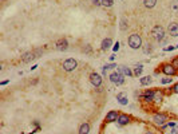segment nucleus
<instances>
[{"instance_id":"nucleus-15","label":"nucleus","mask_w":178,"mask_h":134,"mask_svg":"<svg viewBox=\"0 0 178 134\" xmlns=\"http://www.w3.org/2000/svg\"><path fill=\"white\" fill-rule=\"evenodd\" d=\"M154 94H155L154 90H146V91L143 93V99H145L146 102L154 101Z\"/></svg>"},{"instance_id":"nucleus-30","label":"nucleus","mask_w":178,"mask_h":134,"mask_svg":"<svg viewBox=\"0 0 178 134\" xmlns=\"http://www.w3.org/2000/svg\"><path fill=\"white\" fill-rule=\"evenodd\" d=\"M118 50H119V42L115 43V44H114V47H113V51H114V52H117Z\"/></svg>"},{"instance_id":"nucleus-19","label":"nucleus","mask_w":178,"mask_h":134,"mask_svg":"<svg viewBox=\"0 0 178 134\" xmlns=\"http://www.w3.org/2000/svg\"><path fill=\"white\" fill-rule=\"evenodd\" d=\"M114 67H117V65H115V63H110V65H106V66L102 67V74H103V77H106L107 71H109V70H113Z\"/></svg>"},{"instance_id":"nucleus-3","label":"nucleus","mask_w":178,"mask_h":134,"mask_svg":"<svg viewBox=\"0 0 178 134\" xmlns=\"http://www.w3.org/2000/svg\"><path fill=\"white\" fill-rule=\"evenodd\" d=\"M109 79H110V82H111V83L117 84V86H121V84H123V83H124V75H123L119 70L113 71V73H111V74L109 75Z\"/></svg>"},{"instance_id":"nucleus-7","label":"nucleus","mask_w":178,"mask_h":134,"mask_svg":"<svg viewBox=\"0 0 178 134\" xmlns=\"http://www.w3.org/2000/svg\"><path fill=\"white\" fill-rule=\"evenodd\" d=\"M162 73L166 75V77H173V75L177 74V69L171 63H165L162 66Z\"/></svg>"},{"instance_id":"nucleus-21","label":"nucleus","mask_w":178,"mask_h":134,"mask_svg":"<svg viewBox=\"0 0 178 134\" xmlns=\"http://www.w3.org/2000/svg\"><path fill=\"white\" fill-rule=\"evenodd\" d=\"M142 71H143V66H142V65H137L134 67V71H133V73H134V75H137V77H139V75L142 74Z\"/></svg>"},{"instance_id":"nucleus-25","label":"nucleus","mask_w":178,"mask_h":134,"mask_svg":"<svg viewBox=\"0 0 178 134\" xmlns=\"http://www.w3.org/2000/svg\"><path fill=\"white\" fill-rule=\"evenodd\" d=\"M171 82H173V78H170V77L162 78V80H161V83H162V84H169V83H171Z\"/></svg>"},{"instance_id":"nucleus-17","label":"nucleus","mask_w":178,"mask_h":134,"mask_svg":"<svg viewBox=\"0 0 178 134\" xmlns=\"http://www.w3.org/2000/svg\"><path fill=\"white\" fill-rule=\"evenodd\" d=\"M90 133V125L87 122L82 123L81 126H79V134H88Z\"/></svg>"},{"instance_id":"nucleus-12","label":"nucleus","mask_w":178,"mask_h":134,"mask_svg":"<svg viewBox=\"0 0 178 134\" xmlns=\"http://www.w3.org/2000/svg\"><path fill=\"white\" fill-rule=\"evenodd\" d=\"M117 101L119 102V105H127L129 103V99H127V94L126 93H118L117 94Z\"/></svg>"},{"instance_id":"nucleus-20","label":"nucleus","mask_w":178,"mask_h":134,"mask_svg":"<svg viewBox=\"0 0 178 134\" xmlns=\"http://www.w3.org/2000/svg\"><path fill=\"white\" fill-rule=\"evenodd\" d=\"M157 4V0H143V6L146 8H154Z\"/></svg>"},{"instance_id":"nucleus-24","label":"nucleus","mask_w":178,"mask_h":134,"mask_svg":"<svg viewBox=\"0 0 178 134\" xmlns=\"http://www.w3.org/2000/svg\"><path fill=\"white\" fill-rule=\"evenodd\" d=\"M101 2H102V6H103V7H111V6H113V4H114V0H101Z\"/></svg>"},{"instance_id":"nucleus-1","label":"nucleus","mask_w":178,"mask_h":134,"mask_svg":"<svg viewBox=\"0 0 178 134\" xmlns=\"http://www.w3.org/2000/svg\"><path fill=\"white\" fill-rule=\"evenodd\" d=\"M42 54H43L42 48H36V50H34V51L26 52V54H23V56H21V62H24V63H30V62L38 59Z\"/></svg>"},{"instance_id":"nucleus-13","label":"nucleus","mask_w":178,"mask_h":134,"mask_svg":"<svg viewBox=\"0 0 178 134\" xmlns=\"http://www.w3.org/2000/svg\"><path fill=\"white\" fill-rule=\"evenodd\" d=\"M111 44H113V40H111L110 38H106L102 40V44H101V50L102 51H107L109 48L111 47Z\"/></svg>"},{"instance_id":"nucleus-18","label":"nucleus","mask_w":178,"mask_h":134,"mask_svg":"<svg viewBox=\"0 0 178 134\" xmlns=\"http://www.w3.org/2000/svg\"><path fill=\"white\" fill-rule=\"evenodd\" d=\"M151 80H153V79H151L150 75H146V77H142L139 79V82H141L142 86H149V84L151 83Z\"/></svg>"},{"instance_id":"nucleus-35","label":"nucleus","mask_w":178,"mask_h":134,"mask_svg":"<svg viewBox=\"0 0 178 134\" xmlns=\"http://www.w3.org/2000/svg\"><path fill=\"white\" fill-rule=\"evenodd\" d=\"M7 83H8V80H3V82L0 83V84H2V86H4V84H7Z\"/></svg>"},{"instance_id":"nucleus-6","label":"nucleus","mask_w":178,"mask_h":134,"mask_svg":"<svg viewBox=\"0 0 178 134\" xmlns=\"http://www.w3.org/2000/svg\"><path fill=\"white\" fill-rule=\"evenodd\" d=\"M153 122L157 125V126H163L165 123H167V115L166 114H162V113H157L154 114L153 117Z\"/></svg>"},{"instance_id":"nucleus-9","label":"nucleus","mask_w":178,"mask_h":134,"mask_svg":"<svg viewBox=\"0 0 178 134\" xmlns=\"http://www.w3.org/2000/svg\"><path fill=\"white\" fill-rule=\"evenodd\" d=\"M68 48V42L67 39H59L58 42L55 43V50L58 51H66Z\"/></svg>"},{"instance_id":"nucleus-27","label":"nucleus","mask_w":178,"mask_h":134,"mask_svg":"<svg viewBox=\"0 0 178 134\" xmlns=\"http://www.w3.org/2000/svg\"><path fill=\"white\" fill-rule=\"evenodd\" d=\"M126 28H127V26H126V19L123 17V19L121 20V30H122V31H126Z\"/></svg>"},{"instance_id":"nucleus-37","label":"nucleus","mask_w":178,"mask_h":134,"mask_svg":"<svg viewBox=\"0 0 178 134\" xmlns=\"http://www.w3.org/2000/svg\"><path fill=\"white\" fill-rule=\"evenodd\" d=\"M176 48H178V44H177V46H176Z\"/></svg>"},{"instance_id":"nucleus-4","label":"nucleus","mask_w":178,"mask_h":134,"mask_svg":"<svg viewBox=\"0 0 178 134\" xmlns=\"http://www.w3.org/2000/svg\"><path fill=\"white\" fill-rule=\"evenodd\" d=\"M151 36H153L154 40H157V42H162V40L165 39V30H163V27L154 26L153 30H151Z\"/></svg>"},{"instance_id":"nucleus-28","label":"nucleus","mask_w":178,"mask_h":134,"mask_svg":"<svg viewBox=\"0 0 178 134\" xmlns=\"http://www.w3.org/2000/svg\"><path fill=\"white\" fill-rule=\"evenodd\" d=\"M92 4H94L95 7H101L102 6V2H101V0H92Z\"/></svg>"},{"instance_id":"nucleus-32","label":"nucleus","mask_w":178,"mask_h":134,"mask_svg":"<svg viewBox=\"0 0 178 134\" xmlns=\"http://www.w3.org/2000/svg\"><path fill=\"white\" fill-rule=\"evenodd\" d=\"M173 50H176V46H169L165 48V51H173Z\"/></svg>"},{"instance_id":"nucleus-23","label":"nucleus","mask_w":178,"mask_h":134,"mask_svg":"<svg viewBox=\"0 0 178 134\" xmlns=\"http://www.w3.org/2000/svg\"><path fill=\"white\" fill-rule=\"evenodd\" d=\"M162 98H163V94L161 93V91H155V94H154V101L155 102H161L162 101Z\"/></svg>"},{"instance_id":"nucleus-26","label":"nucleus","mask_w":178,"mask_h":134,"mask_svg":"<svg viewBox=\"0 0 178 134\" xmlns=\"http://www.w3.org/2000/svg\"><path fill=\"white\" fill-rule=\"evenodd\" d=\"M171 10L176 11V12L178 11V0H174V2L171 3Z\"/></svg>"},{"instance_id":"nucleus-31","label":"nucleus","mask_w":178,"mask_h":134,"mask_svg":"<svg viewBox=\"0 0 178 134\" xmlns=\"http://www.w3.org/2000/svg\"><path fill=\"white\" fill-rule=\"evenodd\" d=\"M171 90H173V93H176V94H178V83H176V84H174V86H173V89H171Z\"/></svg>"},{"instance_id":"nucleus-14","label":"nucleus","mask_w":178,"mask_h":134,"mask_svg":"<svg viewBox=\"0 0 178 134\" xmlns=\"http://www.w3.org/2000/svg\"><path fill=\"white\" fill-rule=\"evenodd\" d=\"M167 30L171 36H178V23H170Z\"/></svg>"},{"instance_id":"nucleus-22","label":"nucleus","mask_w":178,"mask_h":134,"mask_svg":"<svg viewBox=\"0 0 178 134\" xmlns=\"http://www.w3.org/2000/svg\"><path fill=\"white\" fill-rule=\"evenodd\" d=\"M143 52L145 54H151L153 52V46H151V43H145V47H143Z\"/></svg>"},{"instance_id":"nucleus-16","label":"nucleus","mask_w":178,"mask_h":134,"mask_svg":"<svg viewBox=\"0 0 178 134\" xmlns=\"http://www.w3.org/2000/svg\"><path fill=\"white\" fill-rule=\"evenodd\" d=\"M119 71H121L124 77H133V75H134V73L131 71V69H130V67H127V66H121V67H119Z\"/></svg>"},{"instance_id":"nucleus-10","label":"nucleus","mask_w":178,"mask_h":134,"mask_svg":"<svg viewBox=\"0 0 178 134\" xmlns=\"http://www.w3.org/2000/svg\"><path fill=\"white\" fill-rule=\"evenodd\" d=\"M119 117V113L117 110H111L106 114V122L107 123H111V122H117V119Z\"/></svg>"},{"instance_id":"nucleus-33","label":"nucleus","mask_w":178,"mask_h":134,"mask_svg":"<svg viewBox=\"0 0 178 134\" xmlns=\"http://www.w3.org/2000/svg\"><path fill=\"white\" fill-rule=\"evenodd\" d=\"M171 134H178V126H176V127L171 129Z\"/></svg>"},{"instance_id":"nucleus-2","label":"nucleus","mask_w":178,"mask_h":134,"mask_svg":"<svg viewBox=\"0 0 178 134\" xmlns=\"http://www.w3.org/2000/svg\"><path fill=\"white\" fill-rule=\"evenodd\" d=\"M127 43L129 46H130V48H133V50H138V48L142 47V38L139 34H131L130 36H129L127 39Z\"/></svg>"},{"instance_id":"nucleus-11","label":"nucleus","mask_w":178,"mask_h":134,"mask_svg":"<svg viewBox=\"0 0 178 134\" xmlns=\"http://www.w3.org/2000/svg\"><path fill=\"white\" fill-rule=\"evenodd\" d=\"M130 119H131L130 115H127V114H119L117 122H118V125H121V126H124V125L130 123Z\"/></svg>"},{"instance_id":"nucleus-29","label":"nucleus","mask_w":178,"mask_h":134,"mask_svg":"<svg viewBox=\"0 0 178 134\" xmlns=\"http://www.w3.org/2000/svg\"><path fill=\"white\" fill-rule=\"evenodd\" d=\"M171 65L176 67V69H178V56L177 58H174V59H173V62H171Z\"/></svg>"},{"instance_id":"nucleus-8","label":"nucleus","mask_w":178,"mask_h":134,"mask_svg":"<svg viewBox=\"0 0 178 134\" xmlns=\"http://www.w3.org/2000/svg\"><path fill=\"white\" fill-rule=\"evenodd\" d=\"M102 82H103V79H102V77L98 73H91L90 74V83L94 87H101Z\"/></svg>"},{"instance_id":"nucleus-5","label":"nucleus","mask_w":178,"mask_h":134,"mask_svg":"<svg viewBox=\"0 0 178 134\" xmlns=\"http://www.w3.org/2000/svg\"><path fill=\"white\" fill-rule=\"evenodd\" d=\"M78 67V62L74 59V58H68V59H66L63 62V70L67 71V73H71V71L77 70Z\"/></svg>"},{"instance_id":"nucleus-36","label":"nucleus","mask_w":178,"mask_h":134,"mask_svg":"<svg viewBox=\"0 0 178 134\" xmlns=\"http://www.w3.org/2000/svg\"><path fill=\"white\" fill-rule=\"evenodd\" d=\"M145 134H155V133H154V132H151V130H148V132H146Z\"/></svg>"},{"instance_id":"nucleus-34","label":"nucleus","mask_w":178,"mask_h":134,"mask_svg":"<svg viewBox=\"0 0 178 134\" xmlns=\"http://www.w3.org/2000/svg\"><path fill=\"white\" fill-rule=\"evenodd\" d=\"M91 51V47L90 46H86V52H90Z\"/></svg>"}]
</instances>
